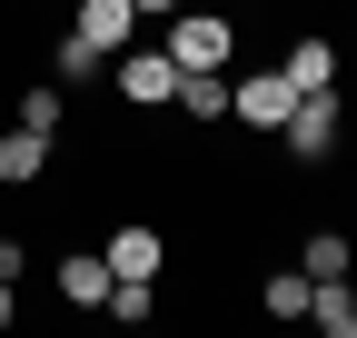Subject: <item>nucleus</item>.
Returning <instances> with one entry per match:
<instances>
[{"mask_svg": "<svg viewBox=\"0 0 357 338\" xmlns=\"http://www.w3.org/2000/svg\"><path fill=\"white\" fill-rule=\"evenodd\" d=\"M169 110H178V119H199V130H218V119H229V70H178Z\"/></svg>", "mask_w": 357, "mask_h": 338, "instance_id": "obj_7", "label": "nucleus"}, {"mask_svg": "<svg viewBox=\"0 0 357 338\" xmlns=\"http://www.w3.org/2000/svg\"><path fill=\"white\" fill-rule=\"evenodd\" d=\"M109 80H119V100H129V110H169L178 60H169V40H159V50H139V40H129V50L109 60Z\"/></svg>", "mask_w": 357, "mask_h": 338, "instance_id": "obj_3", "label": "nucleus"}, {"mask_svg": "<svg viewBox=\"0 0 357 338\" xmlns=\"http://www.w3.org/2000/svg\"><path fill=\"white\" fill-rule=\"evenodd\" d=\"M100 259H109V279H159L169 239H159L149 219H129V229H109V239H100Z\"/></svg>", "mask_w": 357, "mask_h": 338, "instance_id": "obj_6", "label": "nucleus"}, {"mask_svg": "<svg viewBox=\"0 0 357 338\" xmlns=\"http://www.w3.org/2000/svg\"><path fill=\"white\" fill-rule=\"evenodd\" d=\"M169 10H189V0H139V20H169Z\"/></svg>", "mask_w": 357, "mask_h": 338, "instance_id": "obj_17", "label": "nucleus"}, {"mask_svg": "<svg viewBox=\"0 0 357 338\" xmlns=\"http://www.w3.org/2000/svg\"><path fill=\"white\" fill-rule=\"evenodd\" d=\"M169 60L178 70H229L238 60V20L229 10H169Z\"/></svg>", "mask_w": 357, "mask_h": 338, "instance_id": "obj_2", "label": "nucleus"}, {"mask_svg": "<svg viewBox=\"0 0 357 338\" xmlns=\"http://www.w3.org/2000/svg\"><path fill=\"white\" fill-rule=\"evenodd\" d=\"M337 140H347V100L337 90H298V110L278 119V149L298 169H318V159H337Z\"/></svg>", "mask_w": 357, "mask_h": 338, "instance_id": "obj_1", "label": "nucleus"}, {"mask_svg": "<svg viewBox=\"0 0 357 338\" xmlns=\"http://www.w3.org/2000/svg\"><path fill=\"white\" fill-rule=\"evenodd\" d=\"M70 30L89 40V50H129V40H139V0H70Z\"/></svg>", "mask_w": 357, "mask_h": 338, "instance_id": "obj_5", "label": "nucleus"}, {"mask_svg": "<svg viewBox=\"0 0 357 338\" xmlns=\"http://www.w3.org/2000/svg\"><path fill=\"white\" fill-rule=\"evenodd\" d=\"M258 309H268V318H307V269H268Z\"/></svg>", "mask_w": 357, "mask_h": 338, "instance_id": "obj_13", "label": "nucleus"}, {"mask_svg": "<svg viewBox=\"0 0 357 338\" xmlns=\"http://www.w3.org/2000/svg\"><path fill=\"white\" fill-rule=\"evenodd\" d=\"M20 269H30V249H20V239H0V279H20Z\"/></svg>", "mask_w": 357, "mask_h": 338, "instance_id": "obj_15", "label": "nucleus"}, {"mask_svg": "<svg viewBox=\"0 0 357 338\" xmlns=\"http://www.w3.org/2000/svg\"><path fill=\"white\" fill-rule=\"evenodd\" d=\"M50 70H60V90H89V80H109V50H89L79 30H60V50H50Z\"/></svg>", "mask_w": 357, "mask_h": 338, "instance_id": "obj_11", "label": "nucleus"}, {"mask_svg": "<svg viewBox=\"0 0 357 338\" xmlns=\"http://www.w3.org/2000/svg\"><path fill=\"white\" fill-rule=\"evenodd\" d=\"M288 90H337V40L328 30H307V40H288Z\"/></svg>", "mask_w": 357, "mask_h": 338, "instance_id": "obj_9", "label": "nucleus"}, {"mask_svg": "<svg viewBox=\"0 0 357 338\" xmlns=\"http://www.w3.org/2000/svg\"><path fill=\"white\" fill-rule=\"evenodd\" d=\"M20 318V279H0V328H10Z\"/></svg>", "mask_w": 357, "mask_h": 338, "instance_id": "obj_16", "label": "nucleus"}, {"mask_svg": "<svg viewBox=\"0 0 357 338\" xmlns=\"http://www.w3.org/2000/svg\"><path fill=\"white\" fill-rule=\"evenodd\" d=\"M298 110V90H288V70H248V80H229V119L238 130H268L278 140V119Z\"/></svg>", "mask_w": 357, "mask_h": 338, "instance_id": "obj_4", "label": "nucleus"}, {"mask_svg": "<svg viewBox=\"0 0 357 338\" xmlns=\"http://www.w3.org/2000/svg\"><path fill=\"white\" fill-rule=\"evenodd\" d=\"M298 269H307V279H357V249H347L337 229H307V249H298Z\"/></svg>", "mask_w": 357, "mask_h": 338, "instance_id": "obj_12", "label": "nucleus"}, {"mask_svg": "<svg viewBox=\"0 0 357 338\" xmlns=\"http://www.w3.org/2000/svg\"><path fill=\"white\" fill-rule=\"evenodd\" d=\"M50 130H20V119H10V130H0V189H30L40 179V169H50Z\"/></svg>", "mask_w": 357, "mask_h": 338, "instance_id": "obj_8", "label": "nucleus"}, {"mask_svg": "<svg viewBox=\"0 0 357 338\" xmlns=\"http://www.w3.org/2000/svg\"><path fill=\"white\" fill-rule=\"evenodd\" d=\"M20 130H50L60 140V80H30L20 90Z\"/></svg>", "mask_w": 357, "mask_h": 338, "instance_id": "obj_14", "label": "nucleus"}, {"mask_svg": "<svg viewBox=\"0 0 357 338\" xmlns=\"http://www.w3.org/2000/svg\"><path fill=\"white\" fill-rule=\"evenodd\" d=\"M60 299H70V309H100V299H109V259H100V249L60 259Z\"/></svg>", "mask_w": 357, "mask_h": 338, "instance_id": "obj_10", "label": "nucleus"}]
</instances>
